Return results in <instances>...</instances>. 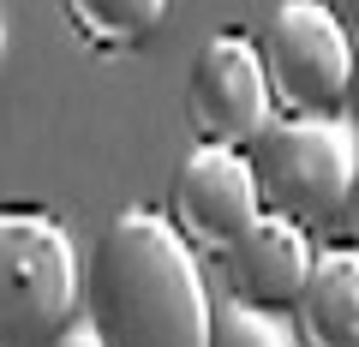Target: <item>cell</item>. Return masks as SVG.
Here are the masks:
<instances>
[{
  "label": "cell",
  "instance_id": "5b68a950",
  "mask_svg": "<svg viewBox=\"0 0 359 347\" xmlns=\"http://www.w3.org/2000/svg\"><path fill=\"white\" fill-rule=\"evenodd\" d=\"M162 216L198 257H222L264 216V198H257L245 150H228V144H198V150H186L180 168H174V180H168Z\"/></svg>",
  "mask_w": 359,
  "mask_h": 347
},
{
  "label": "cell",
  "instance_id": "8992f818",
  "mask_svg": "<svg viewBox=\"0 0 359 347\" xmlns=\"http://www.w3.org/2000/svg\"><path fill=\"white\" fill-rule=\"evenodd\" d=\"M269 120H276V102H269L257 42L240 30H216L186 72V126L198 132V144L245 150Z\"/></svg>",
  "mask_w": 359,
  "mask_h": 347
},
{
  "label": "cell",
  "instance_id": "7a4b0ae2",
  "mask_svg": "<svg viewBox=\"0 0 359 347\" xmlns=\"http://www.w3.org/2000/svg\"><path fill=\"white\" fill-rule=\"evenodd\" d=\"M245 162H252L264 216L294 222L311 240L341 228V204H347V186H353V168H359V138L347 132V120L276 114L245 144Z\"/></svg>",
  "mask_w": 359,
  "mask_h": 347
},
{
  "label": "cell",
  "instance_id": "277c9868",
  "mask_svg": "<svg viewBox=\"0 0 359 347\" xmlns=\"http://www.w3.org/2000/svg\"><path fill=\"white\" fill-rule=\"evenodd\" d=\"M252 42H257V60H264L276 114L335 120L347 108L359 54L341 36V25L323 13V0H282Z\"/></svg>",
  "mask_w": 359,
  "mask_h": 347
},
{
  "label": "cell",
  "instance_id": "4fadbf2b",
  "mask_svg": "<svg viewBox=\"0 0 359 347\" xmlns=\"http://www.w3.org/2000/svg\"><path fill=\"white\" fill-rule=\"evenodd\" d=\"M341 233H347V245L359 252V168H353V186H347V204H341Z\"/></svg>",
  "mask_w": 359,
  "mask_h": 347
},
{
  "label": "cell",
  "instance_id": "3957f363",
  "mask_svg": "<svg viewBox=\"0 0 359 347\" xmlns=\"http://www.w3.org/2000/svg\"><path fill=\"white\" fill-rule=\"evenodd\" d=\"M84 311L78 245L48 210H0V347H48Z\"/></svg>",
  "mask_w": 359,
  "mask_h": 347
},
{
  "label": "cell",
  "instance_id": "8fae6325",
  "mask_svg": "<svg viewBox=\"0 0 359 347\" xmlns=\"http://www.w3.org/2000/svg\"><path fill=\"white\" fill-rule=\"evenodd\" d=\"M323 13L341 25V36L353 42V54H359V0H323Z\"/></svg>",
  "mask_w": 359,
  "mask_h": 347
},
{
  "label": "cell",
  "instance_id": "6da1fadb",
  "mask_svg": "<svg viewBox=\"0 0 359 347\" xmlns=\"http://www.w3.org/2000/svg\"><path fill=\"white\" fill-rule=\"evenodd\" d=\"M84 318L102 347H210L216 299L162 210L108 216L84 264Z\"/></svg>",
  "mask_w": 359,
  "mask_h": 347
},
{
  "label": "cell",
  "instance_id": "30bf717a",
  "mask_svg": "<svg viewBox=\"0 0 359 347\" xmlns=\"http://www.w3.org/2000/svg\"><path fill=\"white\" fill-rule=\"evenodd\" d=\"M210 347H299L276 311H252L240 299H222L210 318Z\"/></svg>",
  "mask_w": 359,
  "mask_h": 347
},
{
  "label": "cell",
  "instance_id": "ba28073f",
  "mask_svg": "<svg viewBox=\"0 0 359 347\" xmlns=\"http://www.w3.org/2000/svg\"><path fill=\"white\" fill-rule=\"evenodd\" d=\"M294 341L299 347H359V252L323 245L306 287L294 299Z\"/></svg>",
  "mask_w": 359,
  "mask_h": 347
},
{
  "label": "cell",
  "instance_id": "5bb4252c",
  "mask_svg": "<svg viewBox=\"0 0 359 347\" xmlns=\"http://www.w3.org/2000/svg\"><path fill=\"white\" fill-rule=\"evenodd\" d=\"M341 120H347V132L359 138V66H353V90H347V108H341Z\"/></svg>",
  "mask_w": 359,
  "mask_h": 347
},
{
  "label": "cell",
  "instance_id": "9a60e30c",
  "mask_svg": "<svg viewBox=\"0 0 359 347\" xmlns=\"http://www.w3.org/2000/svg\"><path fill=\"white\" fill-rule=\"evenodd\" d=\"M0 66H6V25H0Z\"/></svg>",
  "mask_w": 359,
  "mask_h": 347
},
{
  "label": "cell",
  "instance_id": "9c48e42d",
  "mask_svg": "<svg viewBox=\"0 0 359 347\" xmlns=\"http://www.w3.org/2000/svg\"><path fill=\"white\" fill-rule=\"evenodd\" d=\"M66 30L96 54H132L162 30L168 0H60Z\"/></svg>",
  "mask_w": 359,
  "mask_h": 347
},
{
  "label": "cell",
  "instance_id": "52a82bcc",
  "mask_svg": "<svg viewBox=\"0 0 359 347\" xmlns=\"http://www.w3.org/2000/svg\"><path fill=\"white\" fill-rule=\"evenodd\" d=\"M216 264H222V282H228V299L282 318V311H294L299 287L318 264V240L282 216H257Z\"/></svg>",
  "mask_w": 359,
  "mask_h": 347
},
{
  "label": "cell",
  "instance_id": "7c38bea8",
  "mask_svg": "<svg viewBox=\"0 0 359 347\" xmlns=\"http://www.w3.org/2000/svg\"><path fill=\"white\" fill-rule=\"evenodd\" d=\"M48 347H102V335L90 329V318H84V311H78V318H72V323H66V329H60V335H54V341H48Z\"/></svg>",
  "mask_w": 359,
  "mask_h": 347
}]
</instances>
